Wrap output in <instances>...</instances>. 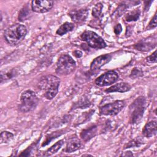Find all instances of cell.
Masks as SVG:
<instances>
[{
  "instance_id": "cell-1",
  "label": "cell",
  "mask_w": 157,
  "mask_h": 157,
  "mask_svg": "<svg viewBox=\"0 0 157 157\" xmlns=\"http://www.w3.org/2000/svg\"><path fill=\"white\" fill-rule=\"evenodd\" d=\"M59 79L52 75H48L40 78L38 83V88L42 92L47 99H52L58 93Z\"/></svg>"
},
{
  "instance_id": "cell-2",
  "label": "cell",
  "mask_w": 157,
  "mask_h": 157,
  "mask_svg": "<svg viewBox=\"0 0 157 157\" xmlns=\"http://www.w3.org/2000/svg\"><path fill=\"white\" fill-rule=\"evenodd\" d=\"M26 34L27 28L24 25L15 23L6 29L4 37L9 44L17 45L25 39Z\"/></svg>"
},
{
  "instance_id": "cell-3",
  "label": "cell",
  "mask_w": 157,
  "mask_h": 157,
  "mask_svg": "<svg viewBox=\"0 0 157 157\" xmlns=\"http://www.w3.org/2000/svg\"><path fill=\"white\" fill-rule=\"evenodd\" d=\"M146 106V100L143 96L137 98L129 106L130 119L132 124L139 123L142 120Z\"/></svg>"
},
{
  "instance_id": "cell-4",
  "label": "cell",
  "mask_w": 157,
  "mask_h": 157,
  "mask_svg": "<svg viewBox=\"0 0 157 157\" xmlns=\"http://www.w3.org/2000/svg\"><path fill=\"white\" fill-rule=\"evenodd\" d=\"M76 67V64L69 55H62L58 58L56 65V72L61 76L67 75L72 73Z\"/></svg>"
},
{
  "instance_id": "cell-5",
  "label": "cell",
  "mask_w": 157,
  "mask_h": 157,
  "mask_svg": "<svg viewBox=\"0 0 157 157\" xmlns=\"http://www.w3.org/2000/svg\"><path fill=\"white\" fill-rule=\"evenodd\" d=\"M39 102L36 93L32 90L24 91L20 96L19 110L22 112H28L34 110Z\"/></svg>"
},
{
  "instance_id": "cell-6",
  "label": "cell",
  "mask_w": 157,
  "mask_h": 157,
  "mask_svg": "<svg viewBox=\"0 0 157 157\" xmlns=\"http://www.w3.org/2000/svg\"><path fill=\"white\" fill-rule=\"evenodd\" d=\"M80 37L93 48H102L107 46L103 39L93 31H86L81 34Z\"/></svg>"
},
{
  "instance_id": "cell-7",
  "label": "cell",
  "mask_w": 157,
  "mask_h": 157,
  "mask_svg": "<svg viewBox=\"0 0 157 157\" xmlns=\"http://www.w3.org/2000/svg\"><path fill=\"white\" fill-rule=\"evenodd\" d=\"M124 103L123 101L118 100L102 106L99 112L101 115L114 116L117 115L124 107Z\"/></svg>"
},
{
  "instance_id": "cell-8",
  "label": "cell",
  "mask_w": 157,
  "mask_h": 157,
  "mask_svg": "<svg viewBox=\"0 0 157 157\" xmlns=\"http://www.w3.org/2000/svg\"><path fill=\"white\" fill-rule=\"evenodd\" d=\"M118 80V74L114 71H110L98 77L95 80V83L99 86H105L114 83Z\"/></svg>"
},
{
  "instance_id": "cell-9",
  "label": "cell",
  "mask_w": 157,
  "mask_h": 157,
  "mask_svg": "<svg viewBox=\"0 0 157 157\" xmlns=\"http://www.w3.org/2000/svg\"><path fill=\"white\" fill-rule=\"evenodd\" d=\"M53 6L52 1L35 0L31 1V9L37 13H45L49 11Z\"/></svg>"
},
{
  "instance_id": "cell-10",
  "label": "cell",
  "mask_w": 157,
  "mask_h": 157,
  "mask_svg": "<svg viewBox=\"0 0 157 157\" xmlns=\"http://www.w3.org/2000/svg\"><path fill=\"white\" fill-rule=\"evenodd\" d=\"M112 58V56L109 54L101 55L96 58L91 63L90 70L93 72H97L102 66L109 63Z\"/></svg>"
},
{
  "instance_id": "cell-11",
  "label": "cell",
  "mask_w": 157,
  "mask_h": 157,
  "mask_svg": "<svg viewBox=\"0 0 157 157\" xmlns=\"http://www.w3.org/2000/svg\"><path fill=\"white\" fill-rule=\"evenodd\" d=\"M68 14L74 23H80L86 20L88 15V10L86 9L74 10L69 12Z\"/></svg>"
},
{
  "instance_id": "cell-12",
  "label": "cell",
  "mask_w": 157,
  "mask_h": 157,
  "mask_svg": "<svg viewBox=\"0 0 157 157\" xmlns=\"http://www.w3.org/2000/svg\"><path fill=\"white\" fill-rule=\"evenodd\" d=\"M157 124L156 121H151L144 126L142 133L147 137H151L156 134Z\"/></svg>"
},
{
  "instance_id": "cell-13",
  "label": "cell",
  "mask_w": 157,
  "mask_h": 157,
  "mask_svg": "<svg viewBox=\"0 0 157 157\" xmlns=\"http://www.w3.org/2000/svg\"><path fill=\"white\" fill-rule=\"evenodd\" d=\"M81 147V142L77 137H71L67 143L65 151L67 153H72L78 150Z\"/></svg>"
},
{
  "instance_id": "cell-14",
  "label": "cell",
  "mask_w": 157,
  "mask_h": 157,
  "mask_svg": "<svg viewBox=\"0 0 157 157\" xmlns=\"http://www.w3.org/2000/svg\"><path fill=\"white\" fill-rule=\"evenodd\" d=\"M131 89V86L126 83H117L109 88L105 90L107 93H112V92H120L124 93L129 91Z\"/></svg>"
},
{
  "instance_id": "cell-15",
  "label": "cell",
  "mask_w": 157,
  "mask_h": 157,
  "mask_svg": "<svg viewBox=\"0 0 157 157\" xmlns=\"http://www.w3.org/2000/svg\"><path fill=\"white\" fill-rule=\"evenodd\" d=\"M96 131H97L96 126H91L90 128L83 129L80 134V137L85 141L89 140L90 139H91V138L95 136L96 134Z\"/></svg>"
},
{
  "instance_id": "cell-16",
  "label": "cell",
  "mask_w": 157,
  "mask_h": 157,
  "mask_svg": "<svg viewBox=\"0 0 157 157\" xmlns=\"http://www.w3.org/2000/svg\"><path fill=\"white\" fill-rule=\"evenodd\" d=\"M74 27H75V26H74V23H70V22H65L61 26H60V27L57 29L56 33L58 35L63 36V35L66 34L67 33L72 31L74 29Z\"/></svg>"
},
{
  "instance_id": "cell-17",
  "label": "cell",
  "mask_w": 157,
  "mask_h": 157,
  "mask_svg": "<svg viewBox=\"0 0 157 157\" xmlns=\"http://www.w3.org/2000/svg\"><path fill=\"white\" fill-rule=\"evenodd\" d=\"M63 144H64V140L63 139L58 141L57 142H56L53 145H52L50 148H49L45 151L44 155L48 156H51V155L55 154L61 148V147H62Z\"/></svg>"
},
{
  "instance_id": "cell-18",
  "label": "cell",
  "mask_w": 157,
  "mask_h": 157,
  "mask_svg": "<svg viewBox=\"0 0 157 157\" xmlns=\"http://www.w3.org/2000/svg\"><path fill=\"white\" fill-rule=\"evenodd\" d=\"M140 14V11L139 10V9H135L132 11L128 12L125 15L124 19L128 22L137 21L139 18Z\"/></svg>"
},
{
  "instance_id": "cell-19",
  "label": "cell",
  "mask_w": 157,
  "mask_h": 157,
  "mask_svg": "<svg viewBox=\"0 0 157 157\" xmlns=\"http://www.w3.org/2000/svg\"><path fill=\"white\" fill-rule=\"evenodd\" d=\"M13 137V134L9 131H2L1 133V143H7Z\"/></svg>"
},
{
  "instance_id": "cell-20",
  "label": "cell",
  "mask_w": 157,
  "mask_h": 157,
  "mask_svg": "<svg viewBox=\"0 0 157 157\" xmlns=\"http://www.w3.org/2000/svg\"><path fill=\"white\" fill-rule=\"evenodd\" d=\"M30 13L29 9L27 6L23 7V8L21 10L20 12L19 13V16H18V19L19 21H23L25 20L27 17L29 16V14Z\"/></svg>"
},
{
  "instance_id": "cell-21",
  "label": "cell",
  "mask_w": 157,
  "mask_h": 157,
  "mask_svg": "<svg viewBox=\"0 0 157 157\" xmlns=\"http://www.w3.org/2000/svg\"><path fill=\"white\" fill-rule=\"evenodd\" d=\"M102 7H103V6L101 3L99 2V3L96 4L94 6V7L93 8V11H92L93 16H94L96 18L99 17L102 12Z\"/></svg>"
},
{
  "instance_id": "cell-22",
  "label": "cell",
  "mask_w": 157,
  "mask_h": 157,
  "mask_svg": "<svg viewBox=\"0 0 157 157\" xmlns=\"http://www.w3.org/2000/svg\"><path fill=\"white\" fill-rule=\"evenodd\" d=\"M15 75V71L14 70H11L10 71L6 72L4 74L1 72V82L2 83L3 81L12 78Z\"/></svg>"
},
{
  "instance_id": "cell-23",
  "label": "cell",
  "mask_w": 157,
  "mask_h": 157,
  "mask_svg": "<svg viewBox=\"0 0 157 157\" xmlns=\"http://www.w3.org/2000/svg\"><path fill=\"white\" fill-rule=\"evenodd\" d=\"M142 75V72L138 69L137 68H134L130 75V77L132 78H137V77H139L140 76Z\"/></svg>"
},
{
  "instance_id": "cell-24",
  "label": "cell",
  "mask_w": 157,
  "mask_h": 157,
  "mask_svg": "<svg viewBox=\"0 0 157 157\" xmlns=\"http://www.w3.org/2000/svg\"><path fill=\"white\" fill-rule=\"evenodd\" d=\"M156 20H157V18H156V13L155 14L154 17L152 18V19L151 20V21H150L149 24H148V28L150 29H151V28H155L156 27Z\"/></svg>"
},
{
  "instance_id": "cell-25",
  "label": "cell",
  "mask_w": 157,
  "mask_h": 157,
  "mask_svg": "<svg viewBox=\"0 0 157 157\" xmlns=\"http://www.w3.org/2000/svg\"><path fill=\"white\" fill-rule=\"evenodd\" d=\"M147 60L148 63H156V50H155L151 55L147 58Z\"/></svg>"
},
{
  "instance_id": "cell-26",
  "label": "cell",
  "mask_w": 157,
  "mask_h": 157,
  "mask_svg": "<svg viewBox=\"0 0 157 157\" xmlns=\"http://www.w3.org/2000/svg\"><path fill=\"white\" fill-rule=\"evenodd\" d=\"M140 144V142L139 140L136 141V140H132L131 142H129L128 144H127V146L125 148H130L132 147H134V146H139Z\"/></svg>"
},
{
  "instance_id": "cell-27",
  "label": "cell",
  "mask_w": 157,
  "mask_h": 157,
  "mask_svg": "<svg viewBox=\"0 0 157 157\" xmlns=\"http://www.w3.org/2000/svg\"><path fill=\"white\" fill-rule=\"evenodd\" d=\"M122 31V27L121 26L120 24H117L115 27H114V29H113V31L114 33L118 35Z\"/></svg>"
},
{
  "instance_id": "cell-28",
  "label": "cell",
  "mask_w": 157,
  "mask_h": 157,
  "mask_svg": "<svg viewBox=\"0 0 157 157\" xmlns=\"http://www.w3.org/2000/svg\"><path fill=\"white\" fill-rule=\"evenodd\" d=\"M73 54L74 55V56L77 58H80L82 56V52L80 50H75L73 52Z\"/></svg>"
}]
</instances>
